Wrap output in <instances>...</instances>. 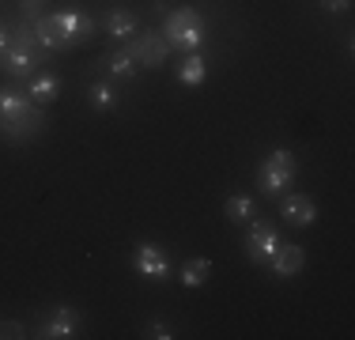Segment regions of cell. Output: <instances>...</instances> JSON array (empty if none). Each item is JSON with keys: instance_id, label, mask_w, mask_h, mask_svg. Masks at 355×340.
<instances>
[{"instance_id": "obj_1", "label": "cell", "mask_w": 355, "mask_h": 340, "mask_svg": "<svg viewBox=\"0 0 355 340\" xmlns=\"http://www.w3.org/2000/svg\"><path fill=\"white\" fill-rule=\"evenodd\" d=\"M46 129V114L19 87H0V140L31 144Z\"/></svg>"}, {"instance_id": "obj_2", "label": "cell", "mask_w": 355, "mask_h": 340, "mask_svg": "<svg viewBox=\"0 0 355 340\" xmlns=\"http://www.w3.org/2000/svg\"><path fill=\"white\" fill-rule=\"evenodd\" d=\"M159 34L166 38V46L178 49V53H200L208 42V19L200 8L193 4H182V8H171L163 15V27Z\"/></svg>"}, {"instance_id": "obj_3", "label": "cell", "mask_w": 355, "mask_h": 340, "mask_svg": "<svg viewBox=\"0 0 355 340\" xmlns=\"http://www.w3.org/2000/svg\"><path fill=\"white\" fill-rule=\"evenodd\" d=\"M42 65H46V49H42L38 38L31 34L27 19H19L12 27L8 49L0 53V72H8L12 80H31L35 72H42Z\"/></svg>"}, {"instance_id": "obj_4", "label": "cell", "mask_w": 355, "mask_h": 340, "mask_svg": "<svg viewBox=\"0 0 355 340\" xmlns=\"http://www.w3.org/2000/svg\"><path fill=\"white\" fill-rule=\"evenodd\" d=\"M295 174H299V163H295L291 151H287V148H272L265 159H261V167H257V189L265 193L268 201L284 197V193L291 189Z\"/></svg>"}, {"instance_id": "obj_5", "label": "cell", "mask_w": 355, "mask_h": 340, "mask_svg": "<svg viewBox=\"0 0 355 340\" xmlns=\"http://www.w3.org/2000/svg\"><path fill=\"white\" fill-rule=\"evenodd\" d=\"M49 23H53L57 38H61V49H72L80 42H87L91 34L98 31L95 15L87 12H76V8H61V12H49Z\"/></svg>"}, {"instance_id": "obj_6", "label": "cell", "mask_w": 355, "mask_h": 340, "mask_svg": "<svg viewBox=\"0 0 355 340\" xmlns=\"http://www.w3.org/2000/svg\"><path fill=\"white\" fill-rule=\"evenodd\" d=\"M132 272H137L140 280H151V284H163V280H171V253L163 250V246L155 242H137V250H132Z\"/></svg>"}, {"instance_id": "obj_7", "label": "cell", "mask_w": 355, "mask_h": 340, "mask_svg": "<svg viewBox=\"0 0 355 340\" xmlns=\"http://www.w3.org/2000/svg\"><path fill=\"white\" fill-rule=\"evenodd\" d=\"M125 49H129L132 57H137L140 68H166L171 61V46H166V38L159 31H137L129 42H125Z\"/></svg>"}, {"instance_id": "obj_8", "label": "cell", "mask_w": 355, "mask_h": 340, "mask_svg": "<svg viewBox=\"0 0 355 340\" xmlns=\"http://www.w3.org/2000/svg\"><path fill=\"white\" fill-rule=\"evenodd\" d=\"M242 246H246V257L253 261V265H268L272 253L280 250V231H276L268 219H253L246 238H242Z\"/></svg>"}, {"instance_id": "obj_9", "label": "cell", "mask_w": 355, "mask_h": 340, "mask_svg": "<svg viewBox=\"0 0 355 340\" xmlns=\"http://www.w3.org/2000/svg\"><path fill=\"white\" fill-rule=\"evenodd\" d=\"M80 325H83L80 310L69 306V303H61V306H53V310L42 318L35 337H42V340H72V337H80Z\"/></svg>"}, {"instance_id": "obj_10", "label": "cell", "mask_w": 355, "mask_h": 340, "mask_svg": "<svg viewBox=\"0 0 355 340\" xmlns=\"http://www.w3.org/2000/svg\"><path fill=\"white\" fill-rule=\"evenodd\" d=\"M280 219L287 227H310L318 219V204L306 193H287L280 201Z\"/></svg>"}, {"instance_id": "obj_11", "label": "cell", "mask_w": 355, "mask_h": 340, "mask_svg": "<svg viewBox=\"0 0 355 340\" xmlns=\"http://www.w3.org/2000/svg\"><path fill=\"white\" fill-rule=\"evenodd\" d=\"M61 76H53V72H35L27 80V87H23V95H27L35 106H49V102H57L61 99Z\"/></svg>"}, {"instance_id": "obj_12", "label": "cell", "mask_w": 355, "mask_h": 340, "mask_svg": "<svg viewBox=\"0 0 355 340\" xmlns=\"http://www.w3.org/2000/svg\"><path fill=\"white\" fill-rule=\"evenodd\" d=\"M302 265H306V250H302V246H287V242H280V250L272 253V261H268V269H272L276 280L299 276Z\"/></svg>"}, {"instance_id": "obj_13", "label": "cell", "mask_w": 355, "mask_h": 340, "mask_svg": "<svg viewBox=\"0 0 355 340\" xmlns=\"http://www.w3.org/2000/svg\"><path fill=\"white\" fill-rule=\"evenodd\" d=\"M103 31L110 34V38H117V42H129L132 34L140 31V19H137L132 8H110L106 19H103Z\"/></svg>"}, {"instance_id": "obj_14", "label": "cell", "mask_w": 355, "mask_h": 340, "mask_svg": "<svg viewBox=\"0 0 355 340\" xmlns=\"http://www.w3.org/2000/svg\"><path fill=\"white\" fill-rule=\"evenodd\" d=\"M98 68H103V72H110L114 80H137V72H140L137 57H132L125 46L114 49V53H106L103 61H98Z\"/></svg>"}, {"instance_id": "obj_15", "label": "cell", "mask_w": 355, "mask_h": 340, "mask_svg": "<svg viewBox=\"0 0 355 340\" xmlns=\"http://www.w3.org/2000/svg\"><path fill=\"white\" fill-rule=\"evenodd\" d=\"M208 76V61L200 53H185L182 65H178V83H185V87H200Z\"/></svg>"}, {"instance_id": "obj_16", "label": "cell", "mask_w": 355, "mask_h": 340, "mask_svg": "<svg viewBox=\"0 0 355 340\" xmlns=\"http://www.w3.org/2000/svg\"><path fill=\"white\" fill-rule=\"evenodd\" d=\"M208 276H212V261H208V257L182 261V272H178L182 287H200V284H208Z\"/></svg>"}, {"instance_id": "obj_17", "label": "cell", "mask_w": 355, "mask_h": 340, "mask_svg": "<svg viewBox=\"0 0 355 340\" xmlns=\"http://www.w3.org/2000/svg\"><path fill=\"white\" fill-rule=\"evenodd\" d=\"M87 106L98 110V114H110V110L117 106L114 83H106V80H95V83H91V87H87Z\"/></svg>"}, {"instance_id": "obj_18", "label": "cell", "mask_w": 355, "mask_h": 340, "mask_svg": "<svg viewBox=\"0 0 355 340\" xmlns=\"http://www.w3.org/2000/svg\"><path fill=\"white\" fill-rule=\"evenodd\" d=\"M223 216L231 219V223H246V219H253V197H246V193H234V197H227Z\"/></svg>"}, {"instance_id": "obj_19", "label": "cell", "mask_w": 355, "mask_h": 340, "mask_svg": "<svg viewBox=\"0 0 355 340\" xmlns=\"http://www.w3.org/2000/svg\"><path fill=\"white\" fill-rule=\"evenodd\" d=\"M144 337H151V340H171V337H174V329H171V321L151 318L148 325H144Z\"/></svg>"}, {"instance_id": "obj_20", "label": "cell", "mask_w": 355, "mask_h": 340, "mask_svg": "<svg viewBox=\"0 0 355 340\" xmlns=\"http://www.w3.org/2000/svg\"><path fill=\"white\" fill-rule=\"evenodd\" d=\"M19 337H27L23 321H0V340H19Z\"/></svg>"}, {"instance_id": "obj_21", "label": "cell", "mask_w": 355, "mask_h": 340, "mask_svg": "<svg viewBox=\"0 0 355 340\" xmlns=\"http://www.w3.org/2000/svg\"><path fill=\"white\" fill-rule=\"evenodd\" d=\"M318 8H321L325 15H344V12L352 8V0H318Z\"/></svg>"}, {"instance_id": "obj_22", "label": "cell", "mask_w": 355, "mask_h": 340, "mask_svg": "<svg viewBox=\"0 0 355 340\" xmlns=\"http://www.w3.org/2000/svg\"><path fill=\"white\" fill-rule=\"evenodd\" d=\"M8 42H12V27H8L4 19H0V53L8 49Z\"/></svg>"}, {"instance_id": "obj_23", "label": "cell", "mask_w": 355, "mask_h": 340, "mask_svg": "<svg viewBox=\"0 0 355 340\" xmlns=\"http://www.w3.org/2000/svg\"><path fill=\"white\" fill-rule=\"evenodd\" d=\"M38 4H46V0H38Z\"/></svg>"}]
</instances>
